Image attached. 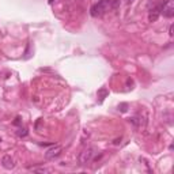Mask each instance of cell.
<instances>
[{
	"instance_id": "cell-1",
	"label": "cell",
	"mask_w": 174,
	"mask_h": 174,
	"mask_svg": "<svg viewBox=\"0 0 174 174\" xmlns=\"http://www.w3.org/2000/svg\"><path fill=\"white\" fill-rule=\"evenodd\" d=\"M110 3H112V0H99V2H98L97 4L92 5L91 10H90V14H91V16H94V18H97V16H101V15H102V14L109 8Z\"/></svg>"
},
{
	"instance_id": "cell-2",
	"label": "cell",
	"mask_w": 174,
	"mask_h": 174,
	"mask_svg": "<svg viewBox=\"0 0 174 174\" xmlns=\"http://www.w3.org/2000/svg\"><path fill=\"white\" fill-rule=\"evenodd\" d=\"M97 154V150L94 148V147H89V148H86L85 151H82L80 152V155H79V163L82 165V166H85V165L87 163H90V162L94 159V155Z\"/></svg>"
},
{
	"instance_id": "cell-3",
	"label": "cell",
	"mask_w": 174,
	"mask_h": 174,
	"mask_svg": "<svg viewBox=\"0 0 174 174\" xmlns=\"http://www.w3.org/2000/svg\"><path fill=\"white\" fill-rule=\"evenodd\" d=\"M161 14H163L165 18H173L174 16V3H173V0H165L163 4H161Z\"/></svg>"
},
{
	"instance_id": "cell-4",
	"label": "cell",
	"mask_w": 174,
	"mask_h": 174,
	"mask_svg": "<svg viewBox=\"0 0 174 174\" xmlns=\"http://www.w3.org/2000/svg\"><path fill=\"white\" fill-rule=\"evenodd\" d=\"M61 152H63L61 146H52L50 148L45 152V158L48 159V161H50V159H54V158H57V156H60Z\"/></svg>"
},
{
	"instance_id": "cell-5",
	"label": "cell",
	"mask_w": 174,
	"mask_h": 174,
	"mask_svg": "<svg viewBox=\"0 0 174 174\" xmlns=\"http://www.w3.org/2000/svg\"><path fill=\"white\" fill-rule=\"evenodd\" d=\"M159 15H161V4L159 5H156V7H154L152 10H150V12H148V22H156L158 21V18H159Z\"/></svg>"
},
{
	"instance_id": "cell-6",
	"label": "cell",
	"mask_w": 174,
	"mask_h": 174,
	"mask_svg": "<svg viewBox=\"0 0 174 174\" xmlns=\"http://www.w3.org/2000/svg\"><path fill=\"white\" fill-rule=\"evenodd\" d=\"M2 165H3V167H4V169H7V170H11V169H14V167H15V162H14V159L11 158L10 155H4V156H3Z\"/></svg>"
},
{
	"instance_id": "cell-7",
	"label": "cell",
	"mask_w": 174,
	"mask_h": 174,
	"mask_svg": "<svg viewBox=\"0 0 174 174\" xmlns=\"http://www.w3.org/2000/svg\"><path fill=\"white\" fill-rule=\"evenodd\" d=\"M29 170L36 173H48V169H45V167H29Z\"/></svg>"
},
{
	"instance_id": "cell-8",
	"label": "cell",
	"mask_w": 174,
	"mask_h": 174,
	"mask_svg": "<svg viewBox=\"0 0 174 174\" xmlns=\"http://www.w3.org/2000/svg\"><path fill=\"white\" fill-rule=\"evenodd\" d=\"M16 135L19 136V137H25V136H27V129L26 128H19L16 130Z\"/></svg>"
},
{
	"instance_id": "cell-9",
	"label": "cell",
	"mask_w": 174,
	"mask_h": 174,
	"mask_svg": "<svg viewBox=\"0 0 174 174\" xmlns=\"http://www.w3.org/2000/svg\"><path fill=\"white\" fill-rule=\"evenodd\" d=\"M127 108H128L127 103H121V105L118 106V109H121V112H127Z\"/></svg>"
},
{
	"instance_id": "cell-10",
	"label": "cell",
	"mask_w": 174,
	"mask_h": 174,
	"mask_svg": "<svg viewBox=\"0 0 174 174\" xmlns=\"http://www.w3.org/2000/svg\"><path fill=\"white\" fill-rule=\"evenodd\" d=\"M169 36H170V37L173 36V25H172V26H170V27H169Z\"/></svg>"
},
{
	"instance_id": "cell-11",
	"label": "cell",
	"mask_w": 174,
	"mask_h": 174,
	"mask_svg": "<svg viewBox=\"0 0 174 174\" xmlns=\"http://www.w3.org/2000/svg\"><path fill=\"white\" fill-rule=\"evenodd\" d=\"M14 124H16V125H18V124H21V118H19V117H16V120L14 121Z\"/></svg>"
},
{
	"instance_id": "cell-12",
	"label": "cell",
	"mask_w": 174,
	"mask_h": 174,
	"mask_svg": "<svg viewBox=\"0 0 174 174\" xmlns=\"http://www.w3.org/2000/svg\"><path fill=\"white\" fill-rule=\"evenodd\" d=\"M0 141H2V137H0Z\"/></svg>"
}]
</instances>
